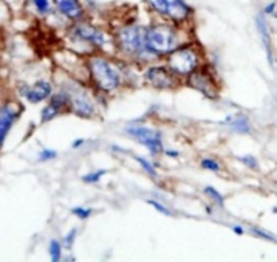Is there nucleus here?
I'll return each instance as SVG.
<instances>
[{"label":"nucleus","instance_id":"nucleus-27","mask_svg":"<svg viewBox=\"0 0 277 262\" xmlns=\"http://www.w3.org/2000/svg\"><path fill=\"white\" fill-rule=\"evenodd\" d=\"M240 160H242V163H245L246 166L252 167V168H256V167H257V160H256V158H254V156H252V155H246V156H242V158H240Z\"/></svg>","mask_w":277,"mask_h":262},{"label":"nucleus","instance_id":"nucleus-11","mask_svg":"<svg viewBox=\"0 0 277 262\" xmlns=\"http://www.w3.org/2000/svg\"><path fill=\"white\" fill-rule=\"evenodd\" d=\"M69 106V95L65 91H60L52 96L51 102L45 106L41 112V120L42 122L52 121L53 118H56L64 109H67Z\"/></svg>","mask_w":277,"mask_h":262},{"label":"nucleus","instance_id":"nucleus-17","mask_svg":"<svg viewBox=\"0 0 277 262\" xmlns=\"http://www.w3.org/2000/svg\"><path fill=\"white\" fill-rule=\"evenodd\" d=\"M204 193H205L208 197L214 201L215 204H218L219 206H223V205H224V197L221 196V193L219 192L218 189H215L214 186H207V187H204Z\"/></svg>","mask_w":277,"mask_h":262},{"label":"nucleus","instance_id":"nucleus-22","mask_svg":"<svg viewBox=\"0 0 277 262\" xmlns=\"http://www.w3.org/2000/svg\"><path fill=\"white\" fill-rule=\"evenodd\" d=\"M103 174H106L105 170H97V171H93V173L86 174L83 177V181L87 182V184H95V182H99V179L103 177Z\"/></svg>","mask_w":277,"mask_h":262},{"label":"nucleus","instance_id":"nucleus-16","mask_svg":"<svg viewBox=\"0 0 277 262\" xmlns=\"http://www.w3.org/2000/svg\"><path fill=\"white\" fill-rule=\"evenodd\" d=\"M227 124H230V127L235 131V132H239V133H247L250 131V125H249V120L245 117H239V118H235L231 120V117L227 118Z\"/></svg>","mask_w":277,"mask_h":262},{"label":"nucleus","instance_id":"nucleus-2","mask_svg":"<svg viewBox=\"0 0 277 262\" xmlns=\"http://www.w3.org/2000/svg\"><path fill=\"white\" fill-rule=\"evenodd\" d=\"M87 68L95 87L103 93H113L121 86L122 75L110 60L97 55L90 56Z\"/></svg>","mask_w":277,"mask_h":262},{"label":"nucleus","instance_id":"nucleus-5","mask_svg":"<svg viewBox=\"0 0 277 262\" xmlns=\"http://www.w3.org/2000/svg\"><path fill=\"white\" fill-rule=\"evenodd\" d=\"M154 13L171 23L182 25L192 18L193 8L185 0H144Z\"/></svg>","mask_w":277,"mask_h":262},{"label":"nucleus","instance_id":"nucleus-20","mask_svg":"<svg viewBox=\"0 0 277 262\" xmlns=\"http://www.w3.org/2000/svg\"><path fill=\"white\" fill-rule=\"evenodd\" d=\"M136 160H138V163L140 165V166L144 168V171L148 175H151L152 178H157L158 177V171L157 168H155V166L152 165L151 162H148L147 159H144V158H141V156H136Z\"/></svg>","mask_w":277,"mask_h":262},{"label":"nucleus","instance_id":"nucleus-32","mask_svg":"<svg viewBox=\"0 0 277 262\" xmlns=\"http://www.w3.org/2000/svg\"><path fill=\"white\" fill-rule=\"evenodd\" d=\"M166 155H169V156H178L179 153H178V151H171V150H169V151H166Z\"/></svg>","mask_w":277,"mask_h":262},{"label":"nucleus","instance_id":"nucleus-25","mask_svg":"<svg viewBox=\"0 0 277 262\" xmlns=\"http://www.w3.org/2000/svg\"><path fill=\"white\" fill-rule=\"evenodd\" d=\"M76 232H78V231H76V228H74V230L69 231L68 234H67V235L64 237L63 244L65 246V247H67V249H71V247L74 246V242H75V238H76Z\"/></svg>","mask_w":277,"mask_h":262},{"label":"nucleus","instance_id":"nucleus-24","mask_svg":"<svg viewBox=\"0 0 277 262\" xmlns=\"http://www.w3.org/2000/svg\"><path fill=\"white\" fill-rule=\"evenodd\" d=\"M147 203H148L150 205H152V206H154L158 212H160V213L164 215V216H170L171 215V212L169 211V209H167L163 204H160L159 201H155V200H148Z\"/></svg>","mask_w":277,"mask_h":262},{"label":"nucleus","instance_id":"nucleus-8","mask_svg":"<svg viewBox=\"0 0 277 262\" xmlns=\"http://www.w3.org/2000/svg\"><path fill=\"white\" fill-rule=\"evenodd\" d=\"M188 84L192 89L200 91L202 95H205L207 98L215 99L218 96L219 87L215 80V76L207 68H202V65L188 76Z\"/></svg>","mask_w":277,"mask_h":262},{"label":"nucleus","instance_id":"nucleus-34","mask_svg":"<svg viewBox=\"0 0 277 262\" xmlns=\"http://www.w3.org/2000/svg\"><path fill=\"white\" fill-rule=\"evenodd\" d=\"M275 212H276V213H277V209H275Z\"/></svg>","mask_w":277,"mask_h":262},{"label":"nucleus","instance_id":"nucleus-7","mask_svg":"<svg viewBox=\"0 0 277 262\" xmlns=\"http://www.w3.org/2000/svg\"><path fill=\"white\" fill-rule=\"evenodd\" d=\"M126 133L138 143L143 144L152 155H158L163 151L162 133L157 129L147 128V127H129L126 128Z\"/></svg>","mask_w":277,"mask_h":262},{"label":"nucleus","instance_id":"nucleus-1","mask_svg":"<svg viewBox=\"0 0 277 262\" xmlns=\"http://www.w3.org/2000/svg\"><path fill=\"white\" fill-rule=\"evenodd\" d=\"M176 23H155L145 29V44L152 55L164 56L182 46V32Z\"/></svg>","mask_w":277,"mask_h":262},{"label":"nucleus","instance_id":"nucleus-4","mask_svg":"<svg viewBox=\"0 0 277 262\" xmlns=\"http://www.w3.org/2000/svg\"><path fill=\"white\" fill-rule=\"evenodd\" d=\"M145 29L138 25H125L116 33V45L129 57H144L147 53H151L145 44ZM152 55V53H151Z\"/></svg>","mask_w":277,"mask_h":262},{"label":"nucleus","instance_id":"nucleus-10","mask_svg":"<svg viewBox=\"0 0 277 262\" xmlns=\"http://www.w3.org/2000/svg\"><path fill=\"white\" fill-rule=\"evenodd\" d=\"M69 95V106L76 115L82 118H91L95 114V105L93 99L83 91L78 90Z\"/></svg>","mask_w":277,"mask_h":262},{"label":"nucleus","instance_id":"nucleus-26","mask_svg":"<svg viewBox=\"0 0 277 262\" xmlns=\"http://www.w3.org/2000/svg\"><path fill=\"white\" fill-rule=\"evenodd\" d=\"M56 156H57L56 151H53V150H42V151L40 152L38 159L41 160V162H48V160L55 159Z\"/></svg>","mask_w":277,"mask_h":262},{"label":"nucleus","instance_id":"nucleus-18","mask_svg":"<svg viewBox=\"0 0 277 262\" xmlns=\"http://www.w3.org/2000/svg\"><path fill=\"white\" fill-rule=\"evenodd\" d=\"M30 3L40 15H46L51 13V1L49 0H30Z\"/></svg>","mask_w":277,"mask_h":262},{"label":"nucleus","instance_id":"nucleus-23","mask_svg":"<svg viewBox=\"0 0 277 262\" xmlns=\"http://www.w3.org/2000/svg\"><path fill=\"white\" fill-rule=\"evenodd\" d=\"M72 213L75 215L76 218H79L80 220H84V219H88L93 213V209H90L87 206H76L72 209Z\"/></svg>","mask_w":277,"mask_h":262},{"label":"nucleus","instance_id":"nucleus-29","mask_svg":"<svg viewBox=\"0 0 277 262\" xmlns=\"http://www.w3.org/2000/svg\"><path fill=\"white\" fill-rule=\"evenodd\" d=\"M275 10H276V1H272V3H269L268 6L265 7L264 13L265 14H273V13H275Z\"/></svg>","mask_w":277,"mask_h":262},{"label":"nucleus","instance_id":"nucleus-21","mask_svg":"<svg viewBox=\"0 0 277 262\" xmlns=\"http://www.w3.org/2000/svg\"><path fill=\"white\" fill-rule=\"evenodd\" d=\"M201 166L204 167L205 170L214 171V173H219V171H220V165H219V162L215 159H211V158H205V159H202Z\"/></svg>","mask_w":277,"mask_h":262},{"label":"nucleus","instance_id":"nucleus-14","mask_svg":"<svg viewBox=\"0 0 277 262\" xmlns=\"http://www.w3.org/2000/svg\"><path fill=\"white\" fill-rule=\"evenodd\" d=\"M52 94V84L48 80H38L32 86L26 87L23 91L25 98L32 103H40L49 98Z\"/></svg>","mask_w":277,"mask_h":262},{"label":"nucleus","instance_id":"nucleus-9","mask_svg":"<svg viewBox=\"0 0 277 262\" xmlns=\"http://www.w3.org/2000/svg\"><path fill=\"white\" fill-rule=\"evenodd\" d=\"M72 34L84 42L94 45L97 48L103 46L107 41L105 33L102 32L101 29H98L97 26L91 25V23H86V22H78L72 29Z\"/></svg>","mask_w":277,"mask_h":262},{"label":"nucleus","instance_id":"nucleus-15","mask_svg":"<svg viewBox=\"0 0 277 262\" xmlns=\"http://www.w3.org/2000/svg\"><path fill=\"white\" fill-rule=\"evenodd\" d=\"M257 29H258L259 36H261V39L264 42L265 49H266V53H268V58L271 61L272 64V45H271V36H269V27H268V23H266V19H265L264 14H258L257 15Z\"/></svg>","mask_w":277,"mask_h":262},{"label":"nucleus","instance_id":"nucleus-30","mask_svg":"<svg viewBox=\"0 0 277 262\" xmlns=\"http://www.w3.org/2000/svg\"><path fill=\"white\" fill-rule=\"evenodd\" d=\"M233 231L235 232V234H238V235H242V234L245 232V230H243V227H242V225H234Z\"/></svg>","mask_w":277,"mask_h":262},{"label":"nucleus","instance_id":"nucleus-33","mask_svg":"<svg viewBox=\"0 0 277 262\" xmlns=\"http://www.w3.org/2000/svg\"><path fill=\"white\" fill-rule=\"evenodd\" d=\"M4 1H10L11 3V1H17V0H4Z\"/></svg>","mask_w":277,"mask_h":262},{"label":"nucleus","instance_id":"nucleus-19","mask_svg":"<svg viewBox=\"0 0 277 262\" xmlns=\"http://www.w3.org/2000/svg\"><path fill=\"white\" fill-rule=\"evenodd\" d=\"M49 256H51V260L53 262H59L61 260V256H63V253H61V244L59 241L56 239H53L49 243Z\"/></svg>","mask_w":277,"mask_h":262},{"label":"nucleus","instance_id":"nucleus-3","mask_svg":"<svg viewBox=\"0 0 277 262\" xmlns=\"http://www.w3.org/2000/svg\"><path fill=\"white\" fill-rule=\"evenodd\" d=\"M202 49L195 42H188L167 55V67L179 77L189 76L201 67Z\"/></svg>","mask_w":277,"mask_h":262},{"label":"nucleus","instance_id":"nucleus-13","mask_svg":"<svg viewBox=\"0 0 277 262\" xmlns=\"http://www.w3.org/2000/svg\"><path fill=\"white\" fill-rule=\"evenodd\" d=\"M57 11L69 20L79 22L84 17V7L80 0H52Z\"/></svg>","mask_w":277,"mask_h":262},{"label":"nucleus","instance_id":"nucleus-28","mask_svg":"<svg viewBox=\"0 0 277 262\" xmlns=\"http://www.w3.org/2000/svg\"><path fill=\"white\" fill-rule=\"evenodd\" d=\"M252 231L256 234V235H258V237L264 238V239H268V241H275V238L272 237L271 234H268V232H265V231L259 230V228H256V227H253Z\"/></svg>","mask_w":277,"mask_h":262},{"label":"nucleus","instance_id":"nucleus-12","mask_svg":"<svg viewBox=\"0 0 277 262\" xmlns=\"http://www.w3.org/2000/svg\"><path fill=\"white\" fill-rule=\"evenodd\" d=\"M20 114V110L14 103H7L0 108V147L4 144L10 129L13 128L14 122Z\"/></svg>","mask_w":277,"mask_h":262},{"label":"nucleus","instance_id":"nucleus-6","mask_svg":"<svg viewBox=\"0 0 277 262\" xmlns=\"http://www.w3.org/2000/svg\"><path fill=\"white\" fill-rule=\"evenodd\" d=\"M144 79L154 89L159 90L174 89L179 84V76L164 65H154L147 68Z\"/></svg>","mask_w":277,"mask_h":262},{"label":"nucleus","instance_id":"nucleus-31","mask_svg":"<svg viewBox=\"0 0 277 262\" xmlns=\"http://www.w3.org/2000/svg\"><path fill=\"white\" fill-rule=\"evenodd\" d=\"M83 144H84V140H83V139H78V140H75L72 143V147L79 148L80 146H83Z\"/></svg>","mask_w":277,"mask_h":262}]
</instances>
